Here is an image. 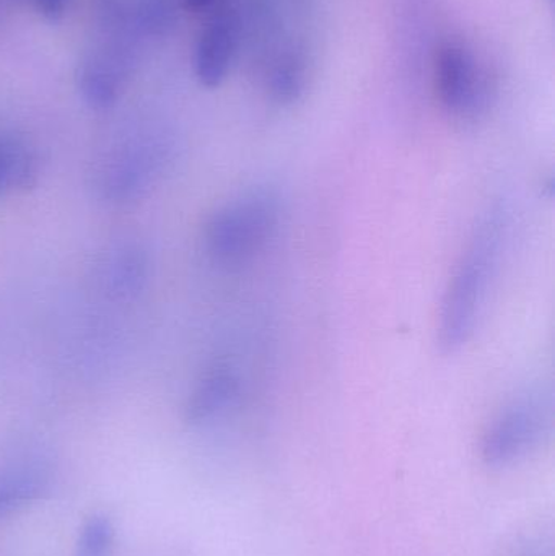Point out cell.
I'll return each mask as SVG.
<instances>
[{"mask_svg": "<svg viewBox=\"0 0 555 556\" xmlns=\"http://www.w3.org/2000/svg\"><path fill=\"white\" fill-rule=\"evenodd\" d=\"M159 165L155 149L129 147L111 156L101 173V186L113 199L134 198L142 191Z\"/></svg>", "mask_w": 555, "mask_h": 556, "instance_id": "obj_7", "label": "cell"}, {"mask_svg": "<svg viewBox=\"0 0 555 556\" xmlns=\"http://www.w3.org/2000/svg\"><path fill=\"white\" fill-rule=\"evenodd\" d=\"M133 18L142 38L169 35L178 22V0H130Z\"/></svg>", "mask_w": 555, "mask_h": 556, "instance_id": "obj_12", "label": "cell"}, {"mask_svg": "<svg viewBox=\"0 0 555 556\" xmlns=\"http://www.w3.org/2000/svg\"><path fill=\"white\" fill-rule=\"evenodd\" d=\"M240 381L230 366L218 365L209 369L192 391L186 407L191 424H205L228 410L237 401Z\"/></svg>", "mask_w": 555, "mask_h": 556, "instance_id": "obj_8", "label": "cell"}, {"mask_svg": "<svg viewBox=\"0 0 555 556\" xmlns=\"http://www.w3.org/2000/svg\"><path fill=\"white\" fill-rule=\"evenodd\" d=\"M305 85V67L302 59L287 54L270 74V90L280 101H293L302 93Z\"/></svg>", "mask_w": 555, "mask_h": 556, "instance_id": "obj_13", "label": "cell"}, {"mask_svg": "<svg viewBox=\"0 0 555 556\" xmlns=\"http://www.w3.org/2000/svg\"><path fill=\"white\" fill-rule=\"evenodd\" d=\"M114 544V528L106 516L97 515L81 528L77 556H110Z\"/></svg>", "mask_w": 555, "mask_h": 556, "instance_id": "obj_14", "label": "cell"}, {"mask_svg": "<svg viewBox=\"0 0 555 556\" xmlns=\"http://www.w3.org/2000/svg\"><path fill=\"white\" fill-rule=\"evenodd\" d=\"M553 424V404L543 392H528L508 402L485 428L482 460L489 467L515 466L543 444Z\"/></svg>", "mask_w": 555, "mask_h": 556, "instance_id": "obj_4", "label": "cell"}, {"mask_svg": "<svg viewBox=\"0 0 555 556\" xmlns=\"http://www.w3.org/2000/svg\"><path fill=\"white\" fill-rule=\"evenodd\" d=\"M97 39L78 65L81 97L94 108H110L126 87L142 38L133 18L130 0H98Z\"/></svg>", "mask_w": 555, "mask_h": 556, "instance_id": "obj_2", "label": "cell"}, {"mask_svg": "<svg viewBox=\"0 0 555 556\" xmlns=\"http://www.w3.org/2000/svg\"><path fill=\"white\" fill-rule=\"evenodd\" d=\"M36 176L35 153L28 143L12 136H0V198L31 185Z\"/></svg>", "mask_w": 555, "mask_h": 556, "instance_id": "obj_11", "label": "cell"}, {"mask_svg": "<svg viewBox=\"0 0 555 556\" xmlns=\"http://www.w3.org/2000/svg\"><path fill=\"white\" fill-rule=\"evenodd\" d=\"M238 41L237 16L220 12L205 26L195 46L194 71L204 87L214 88L227 77Z\"/></svg>", "mask_w": 555, "mask_h": 556, "instance_id": "obj_6", "label": "cell"}, {"mask_svg": "<svg viewBox=\"0 0 555 556\" xmlns=\"http://www.w3.org/2000/svg\"><path fill=\"white\" fill-rule=\"evenodd\" d=\"M36 9L49 20H59L64 15L67 0H33Z\"/></svg>", "mask_w": 555, "mask_h": 556, "instance_id": "obj_15", "label": "cell"}, {"mask_svg": "<svg viewBox=\"0 0 555 556\" xmlns=\"http://www.w3.org/2000/svg\"><path fill=\"white\" fill-rule=\"evenodd\" d=\"M436 87L443 108L462 119L481 114L491 97L488 75L462 42H445L437 52Z\"/></svg>", "mask_w": 555, "mask_h": 556, "instance_id": "obj_5", "label": "cell"}, {"mask_svg": "<svg viewBox=\"0 0 555 556\" xmlns=\"http://www.w3.org/2000/svg\"><path fill=\"white\" fill-rule=\"evenodd\" d=\"M507 235V208L494 205L479 220L450 278L440 311L439 343L443 352H458L475 336L501 267Z\"/></svg>", "mask_w": 555, "mask_h": 556, "instance_id": "obj_1", "label": "cell"}, {"mask_svg": "<svg viewBox=\"0 0 555 556\" xmlns=\"http://www.w3.org/2000/svg\"><path fill=\"white\" fill-rule=\"evenodd\" d=\"M279 222L276 192L253 189L212 215L205 227V250L218 266H244L273 240Z\"/></svg>", "mask_w": 555, "mask_h": 556, "instance_id": "obj_3", "label": "cell"}, {"mask_svg": "<svg viewBox=\"0 0 555 556\" xmlns=\"http://www.w3.org/2000/svg\"><path fill=\"white\" fill-rule=\"evenodd\" d=\"M49 473L38 460H16L0 469V519L38 500L48 489Z\"/></svg>", "mask_w": 555, "mask_h": 556, "instance_id": "obj_9", "label": "cell"}, {"mask_svg": "<svg viewBox=\"0 0 555 556\" xmlns=\"http://www.w3.org/2000/svg\"><path fill=\"white\" fill-rule=\"evenodd\" d=\"M186 5H188V9L195 10V12H199V10H205L209 9V7L214 3V0H185Z\"/></svg>", "mask_w": 555, "mask_h": 556, "instance_id": "obj_16", "label": "cell"}, {"mask_svg": "<svg viewBox=\"0 0 555 556\" xmlns=\"http://www.w3.org/2000/svg\"><path fill=\"white\" fill-rule=\"evenodd\" d=\"M149 263L143 251L134 247L119 248L103 264V281L116 296H133L146 283Z\"/></svg>", "mask_w": 555, "mask_h": 556, "instance_id": "obj_10", "label": "cell"}]
</instances>
